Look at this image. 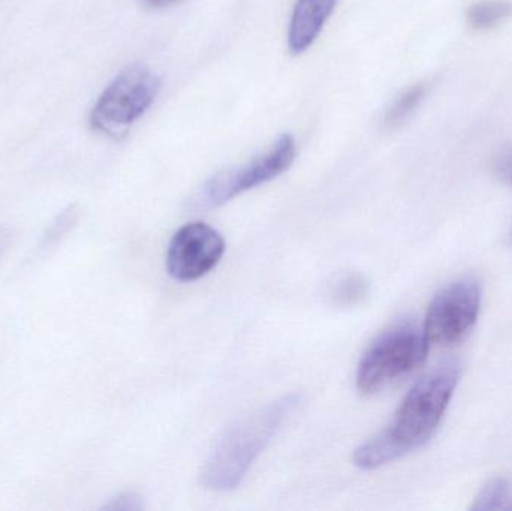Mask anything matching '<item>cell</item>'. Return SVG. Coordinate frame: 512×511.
I'll return each mask as SVG.
<instances>
[{
    "label": "cell",
    "instance_id": "1",
    "mask_svg": "<svg viewBox=\"0 0 512 511\" xmlns=\"http://www.w3.org/2000/svg\"><path fill=\"white\" fill-rule=\"evenodd\" d=\"M459 381L457 363L439 366L421 378L397 408L393 422L355 450V467L378 470L426 446L438 431Z\"/></svg>",
    "mask_w": 512,
    "mask_h": 511
},
{
    "label": "cell",
    "instance_id": "2",
    "mask_svg": "<svg viewBox=\"0 0 512 511\" xmlns=\"http://www.w3.org/2000/svg\"><path fill=\"white\" fill-rule=\"evenodd\" d=\"M298 405L300 396H283L231 426L207 458L200 474L201 485L215 492L233 491L240 486Z\"/></svg>",
    "mask_w": 512,
    "mask_h": 511
},
{
    "label": "cell",
    "instance_id": "3",
    "mask_svg": "<svg viewBox=\"0 0 512 511\" xmlns=\"http://www.w3.org/2000/svg\"><path fill=\"white\" fill-rule=\"evenodd\" d=\"M429 348L423 326L412 320L394 324L379 335L361 357L355 377L358 392L376 395L411 374L426 362Z\"/></svg>",
    "mask_w": 512,
    "mask_h": 511
},
{
    "label": "cell",
    "instance_id": "4",
    "mask_svg": "<svg viewBox=\"0 0 512 511\" xmlns=\"http://www.w3.org/2000/svg\"><path fill=\"white\" fill-rule=\"evenodd\" d=\"M159 90L161 78L155 72L144 65L129 66L99 96L90 113V126L108 137H123L152 107Z\"/></svg>",
    "mask_w": 512,
    "mask_h": 511
},
{
    "label": "cell",
    "instance_id": "5",
    "mask_svg": "<svg viewBox=\"0 0 512 511\" xmlns=\"http://www.w3.org/2000/svg\"><path fill=\"white\" fill-rule=\"evenodd\" d=\"M295 141L289 134L277 138L270 150L249 164L236 170H227L210 179L197 198L198 207L215 209L224 206L243 192L264 185L285 173L295 159Z\"/></svg>",
    "mask_w": 512,
    "mask_h": 511
},
{
    "label": "cell",
    "instance_id": "6",
    "mask_svg": "<svg viewBox=\"0 0 512 511\" xmlns=\"http://www.w3.org/2000/svg\"><path fill=\"white\" fill-rule=\"evenodd\" d=\"M483 290L474 278H463L436 294L427 309L424 333L430 344L454 345L477 323Z\"/></svg>",
    "mask_w": 512,
    "mask_h": 511
},
{
    "label": "cell",
    "instance_id": "7",
    "mask_svg": "<svg viewBox=\"0 0 512 511\" xmlns=\"http://www.w3.org/2000/svg\"><path fill=\"white\" fill-rule=\"evenodd\" d=\"M224 237L204 222H192L180 228L167 252V270L171 278L192 282L212 272L225 254Z\"/></svg>",
    "mask_w": 512,
    "mask_h": 511
},
{
    "label": "cell",
    "instance_id": "8",
    "mask_svg": "<svg viewBox=\"0 0 512 511\" xmlns=\"http://www.w3.org/2000/svg\"><path fill=\"white\" fill-rule=\"evenodd\" d=\"M336 6L337 0L295 2L288 30V48L292 54H303L312 47Z\"/></svg>",
    "mask_w": 512,
    "mask_h": 511
},
{
    "label": "cell",
    "instance_id": "9",
    "mask_svg": "<svg viewBox=\"0 0 512 511\" xmlns=\"http://www.w3.org/2000/svg\"><path fill=\"white\" fill-rule=\"evenodd\" d=\"M370 294V285L360 273H346L331 282L328 300L336 308H354Z\"/></svg>",
    "mask_w": 512,
    "mask_h": 511
},
{
    "label": "cell",
    "instance_id": "10",
    "mask_svg": "<svg viewBox=\"0 0 512 511\" xmlns=\"http://www.w3.org/2000/svg\"><path fill=\"white\" fill-rule=\"evenodd\" d=\"M471 510L512 511V480L493 477L481 486Z\"/></svg>",
    "mask_w": 512,
    "mask_h": 511
},
{
    "label": "cell",
    "instance_id": "11",
    "mask_svg": "<svg viewBox=\"0 0 512 511\" xmlns=\"http://www.w3.org/2000/svg\"><path fill=\"white\" fill-rule=\"evenodd\" d=\"M427 92H429V84L418 83L400 93L385 113V128L396 129L402 126L420 107L421 102L426 98Z\"/></svg>",
    "mask_w": 512,
    "mask_h": 511
},
{
    "label": "cell",
    "instance_id": "12",
    "mask_svg": "<svg viewBox=\"0 0 512 511\" xmlns=\"http://www.w3.org/2000/svg\"><path fill=\"white\" fill-rule=\"evenodd\" d=\"M512 15V3L508 0H481L468 9L469 26L475 30H489L504 23Z\"/></svg>",
    "mask_w": 512,
    "mask_h": 511
},
{
    "label": "cell",
    "instance_id": "13",
    "mask_svg": "<svg viewBox=\"0 0 512 511\" xmlns=\"http://www.w3.org/2000/svg\"><path fill=\"white\" fill-rule=\"evenodd\" d=\"M105 510H119V511H137L144 509L143 500H141L140 495L135 494V492H125V494H120L119 497L111 500L107 506L104 507Z\"/></svg>",
    "mask_w": 512,
    "mask_h": 511
},
{
    "label": "cell",
    "instance_id": "14",
    "mask_svg": "<svg viewBox=\"0 0 512 511\" xmlns=\"http://www.w3.org/2000/svg\"><path fill=\"white\" fill-rule=\"evenodd\" d=\"M493 173L504 185L512 188V149L505 150L495 159Z\"/></svg>",
    "mask_w": 512,
    "mask_h": 511
},
{
    "label": "cell",
    "instance_id": "15",
    "mask_svg": "<svg viewBox=\"0 0 512 511\" xmlns=\"http://www.w3.org/2000/svg\"><path fill=\"white\" fill-rule=\"evenodd\" d=\"M146 2L153 8H168V6L176 5L180 0H146Z\"/></svg>",
    "mask_w": 512,
    "mask_h": 511
},
{
    "label": "cell",
    "instance_id": "16",
    "mask_svg": "<svg viewBox=\"0 0 512 511\" xmlns=\"http://www.w3.org/2000/svg\"><path fill=\"white\" fill-rule=\"evenodd\" d=\"M6 246H8V234L3 233V231L0 230V255L5 251Z\"/></svg>",
    "mask_w": 512,
    "mask_h": 511
}]
</instances>
